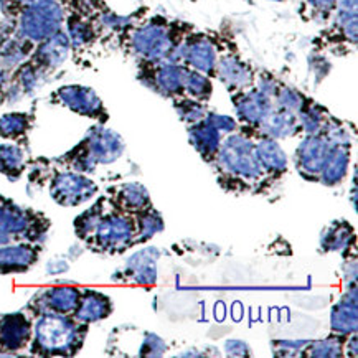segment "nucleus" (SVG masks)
<instances>
[{
	"label": "nucleus",
	"mask_w": 358,
	"mask_h": 358,
	"mask_svg": "<svg viewBox=\"0 0 358 358\" xmlns=\"http://www.w3.org/2000/svg\"><path fill=\"white\" fill-rule=\"evenodd\" d=\"M30 127L29 114L24 113H8L0 117V136L3 139L15 141L18 137L25 136Z\"/></svg>",
	"instance_id": "393cba45"
},
{
	"label": "nucleus",
	"mask_w": 358,
	"mask_h": 358,
	"mask_svg": "<svg viewBox=\"0 0 358 358\" xmlns=\"http://www.w3.org/2000/svg\"><path fill=\"white\" fill-rule=\"evenodd\" d=\"M330 322H332V332L335 335L347 337L357 332V286H352V291H348L334 306Z\"/></svg>",
	"instance_id": "a211bd4d"
},
{
	"label": "nucleus",
	"mask_w": 358,
	"mask_h": 358,
	"mask_svg": "<svg viewBox=\"0 0 358 358\" xmlns=\"http://www.w3.org/2000/svg\"><path fill=\"white\" fill-rule=\"evenodd\" d=\"M233 104H235L238 119L245 124V127L255 132V136L264 119L274 109L273 99L258 88H250L233 93Z\"/></svg>",
	"instance_id": "0eeeda50"
},
{
	"label": "nucleus",
	"mask_w": 358,
	"mask_h": 358,
	"mask_svg": "<svg viewBox=\"0 0 358 358\" xmlns=\"http://www.w3.org/2000/svg\"><path fill=\"white\" fill-rule=\"evenodd\" d=\"M205 119L212 124V126L217 127L222 134H229V132L238 131L236 121L229 116H223V114H217V113H206Z\"/></svg>",
	"instance_id": "473e14b6"
},
{
	"label": "nucleus",
	"mask_w": 358,
	"mask_h": 358,
	"mask_svg": "<svg viewBox=\"0 0 358 358\" xmlns=\"http://www.w3.org/2000/svg\"><path fill=\"white\" fill-rule=\"evenodd\" d=\"M70 38L63 31H58L50 38L40 41L38 48L35 50L31 63L38 68L40 71L55 70L65 62L68 53H70Z\"/></svg>",
	"instance_id": "9b49d317"
},
{
	"label": "nucleus",
	"mask_w": 358,
	"mask_h": 358,
	"mask_svg": "<svg viewBox=\"0 0 358 358\" xmlns=\"http://www.w3.org/2000/svg\"><path fill=\"white\" fill-rule=\"evenodd\" d=\"M218 50L215 41L205 34H187L173 53L172 62L182 63L192 70L215 76Z\"/></svg>",
	"instance_id": "423d86ee"
},
{
	"label": "nucleus",
	"mask_w": 358,
	"mask_h": 358,
	"mask_svg": "<svg viewBox=\"0 0 358 358\" xmlns=\"http://www.w3.org/2000/svg\"><path fill=\"white\" fill-rule=\"evenodd\" d=\"M177 25L169 24L165 18L155 17L132 30L129 38L131 48L136 55H139L142 62H172L178 43L187 35L182 34Z\"/></svg>",
	"instance_id": "7ed1b4c3"
},
{
	"label": "nucleus",
	"mask_w": 358,
	"mask_h": 358,
	"mask_svg": "<svg viewBox=\"0 0 358 358\" xmlns=\"http://www.w3.org/2000/svg\"><path fill=\"white\" fill-rule=\"evenodd\" d=\"M183 91H185L187 98L196 99L200 101V103H206L213 93V86H212V81H210V76L188 68Z\"/></svg>",
	"instance_id": "b1692460"
},
{
	"label": "nucleus",
	"mask_w": 358,
	"mask_h": 358,
	"mask_svg": "<svg viewBox=\"0 0 358 358\" xmlns=\"http://www.w3.org/2000/svg\"><path fill=\"white\" fill-rule=\"evenodd\" d=\"M306 3L310 8L312 17L317 20H327L330 13L337 8L338 0H306Z\"/></svg>",
	"instance_id": "2f4dec72"
},
{
	"label": "nucleus",
	"mask_w": 358,
	"mask_h": 358,
	"mask_svg": "<svg viewBox=\"0 0 358 358\" xmlns=\"http://www.w3.org/2000/svg\"><path fill=\"white\" fill-rule=\"evenodd\" d=\"M213 164L218 165V169L222 171V180L235 183L231 190H235L236 185H241V188L246 190L266 177L258 155H256L255 141L245 136V132L243 134L229 132L227 139L222 141Z\"/></svg>",
	"instance_id": "f257e3e1"
},
{
	"label": "nucleus",
	"mask_w": 358,
	"mask_h": 358,
	"mask_svg": "<svg viewBox=\"0 0 358 358\" xmlns=\"http://www.w3.org/2000/svg\"><path fill=\"white\" fill-rule=\"evenodd\" d=\"M31 338V324L25 314H10L0 320V350H22Z\"/></svg>",
	"instance_id": "f8f14e48"
},
{
	"label": "nucleus",
	"mask_w": 358,
	"mask_h": 358,
	"mask_svg": "<svg viewBox=\"0 0 358 358\" xmlns=\"http://www.w3.org/2000/svg\"><path fill=\"white\" fill-rule=\"evenodd\" d=\"M94 182L76 173H59L53 178L52 196L59 205L76 206L96 194Z\"/></svg>",
	"instance_id": "1a4fd4ad"
},
{
	"label": "nucleus",
	"mask_w": 358,
	"mask_h": 358,
	"mask_svg": "<svg viewBox=\"0 0 358 358\" xmlns=\"http://www.w3.org/2000/svg\"><path fill=\"white\" fill-rule=\"evenodd\" d=\"M139 355L142 357H160L167 350V343H165L159 335L155 334H145L144 342L139 348Z\"/></svg>",
	"instance_id": "7c9ffc66"
},
{
	"label": "nucleus",
	"mask_w": 358,
	"mask_h": 358,
	"mask_svg": "<svg viewBox=\"0 0 358 358\" xmlns=\"http://www.w3.org/2000/svg\"><path fill=\"white\" fill-rule=\"evenodd\" d=\"M63 20L65 13L58 0H38L20 10L18 35L31 43H40L62 31Z\"/></svg>",
	"instance_id": "20e7f679"
},
{
	"label": "nucleus",
	"mask_w": 358,
	"mask_h": 358,
	"mask_svg": "<svg viewBox=\"0 0 358 358\" xmlns=\"http://www.w3.org/2000/svg\"><path fill=\"white\" fill-rule=\"evenodd\" d=\"M113 312V302L108 296L98 291H85L80 296L75 314V319L81 324H93L106 319Z\"/></svg>",
	"instance_id": "2eb2a0df"
},
{
	"label": "nucleus",
	"mask_w": 358,
	"mask_h": 358,
	"mask_svg": "<svg viewBox=\"0 0 358 358\" xmlns=\"http://www.w3.org/2000/svg\"><path fill=\"white\" fill-rule=\"evenodd\" d=\"M22 164H24V154L15 145H0V172L6 176L22 172Z\"/></svg>",
	"instance_id": "c85d7f7f"
},
{
	"label": "nucleus",
	"mask_w": 358,
	"mask_h": 358,
	"mask_svg": "<svg viewBox=\"0 0 358 358\" xmlns=\"http://www.w3.org/2000/svg\"><path fill=\"white\" fill-rule=\"evenodd\" d=\"M188 137L190 144L195 147L196 152L203 157L206 162L213 164L217 159L220 145H222V132L212 126L206 119L188 126Z\"/></svg>",
	"instance_id": "ddd939ff"
},
{
	"label": "nucleus",
	"mask_w": 358,
	"mask_h": 358,
	"mask_svg": "<svg viewBox=\"0 0 358 358\" xmlns=\"http://www.w3.org/2000/svg\"><path fill=\"white\" fill-rule=\"evenodd\" d=\"M173 106H176L178 116H180L182 121L187 122L188 126L203 121L206 113H208L206 111L203 103H200V101H196V99L187 98V96L173 99Z\"/></svg>",
	"instance_id": "bb28decb"
},
{
	"label": "nucleus",
	"mask_w": 358,
	"mask_h": 358,
	"mask_svg": "<svg viewBox=\"0 0 358 358\" xmlns=\"http://www.w3.org/2000/svg\"><path fill=\"white\" fill-rule=\"evenodd\" d=\"M348 337V335H347ZM342 335H332V337L325 338V341H315L309 343L302 352V355L307 357H341L343 355V343L345 338Z\"/></svg>",
	"instance_id": "a878e982"
},
{
	"label": "nucleus",
	"mask_w": 358,
	"mask_h": 358,
	"mask_svg": "<svg viewBox=\"0 0 358 358\" xmlns=\"http://www.w3.org/2000/svg\"><path fill=\"white\" fill-rule=\"evenodd\" d=\"M150 205V196L141 183H126L119 188L116 206L121 212L136 215Z\"/></svg>",
	"instance_id": "4be33fe9"
},
{
	"label": "nucleus",
	"mask_w": 358,
	"mask_h": 358,
	"mask_svg": "<svg viewBox=\"0 0 358 358\" xmlns=\"http://www.w3.org/2000/svg\"><path fill=\"white\" fill-rule=\"evenodd\" d=\"M215 76L223 83L231 93L252 88L256 80V73L241 59L236 53H224L217 59Z\"/></svg>",
	"instance_id": "6e6552de"
},
{
	"label": "nucleus",
	"mask_w": 358,
	"mask_h": 358,
	"mask_svg": "<svg viewBox=\"0 0 358 358\" xmlns=\"http://www.w3.org/2000/svg\"><path fill=\"white\" fill-rule=\"evenodd\" d=\"M36 261V252L29 245L0 248V271L2 273H24Z\"/></svg>",
	"instance_id": "aec40b11"
},
{
	"label": "nucleus",
	"mask_w": 358,
	"mask_h": 358,
	"mask_svg": "<svg viewBox=\"0 0 358 358\" xmlns=\"http://www.w3.org/2000/svg\"><path fill=\"white\" fill-rule=\"evenodd\" d=\"M68 38L70 43L75 47H85L93 41L94 38V29L93 25L83 20L80 17H70L68 18Z\"/></svg>",
	"instance_id": "cd10ccee"
},
{
	"label": "nucleus",
	"mask_w": 358,
	"mask_h": 358,
	"mask_svg": "<svg viewBox=\"0 0 358 358\" xmlns=\"http://www.w3.org/2000/svg\"><path fill=\"white\" fill-rule=\"evenodd\" d=\"M350 142H338L335 144L332 154L320 172V182L327 187H334L345 178L350 165Z\"/></svg>",
	"instance_id": "6ab92c4d"
},
{
	"label": "nucleus",
	"mask_w": 358,
	"mask_h": 358,
	"mask_svg": "<svg viewBox=\"0 0 358 358\" xmlns=\"http://www.w3.org/2000/svg\"><path fill=\"white\" fill-rule=\"evenodd\" d=\"M274 99H276V104L279 108L287 109V111H291L294 114L299 113L301 109L306 106L307 101H309V98H306L301 91L289 88V86H284V85H281V88L278 90Z\"/></svg>",
	"instance_id": "c756f323"
},
{
	"label": "nucleus",
	"mask_w": 358,
	"mask_h": 358,
	"mask_svg": "<svg viewBox=\"0 0 358 358\" xmlns=\"http://www.w3.org/2000/svg\"><path fill=\"white\" fill-rule=\"evenodd\" d=\"M91 235L94 236V245L98 250L122 252L136 245V217L124 213H103Z\"/></svg>",
	"instance_id": "39448f33"
},
{
	"label": "nucleus",
	"mask_w": 358,
	"mask_h": 358,
	"mask_svg": "<svg viewBox=\"0 0 358 358\" xmlns=\"http://www.w3.org/2000/svg\"><path fill=\"white\" fill-rule=\"evenodd\" d=\"M58 101L65 104L68 109L75 111L81 116H88L94 119H106V109L103 106V101L91 88L80 85L63 86L57 91Z\"/></svg>",
	"instance_id": "9d476101"
},
{
	"label": "nucleus",
	"mask_w": 358,
	"mask_h": 358,
	"mask_svg": "<svg viewBox=\"0 0 358 358\" xmlns=\"http://www.w3.org/2000/svg\"><path fill=\"white\" fill-rule=\"evenodd\" d=\"M355 231L348 222H334L322 233L320 238V250L322 251H343L353 246Z\"/></svg>",
	"instance_id": "412c9836"
},
{
	"label": "nucleus",
	"mask_w": 358,
	"mask_h": 358,
	"mask_svg": "<svg viewBox=\"0 0 358 358\" xmlns=\"http://www.w3.org/2000/svg\"><path fill=\"white\" fill-rule=\"evenodd\" d=\"M86 324L66 315L43 314L35 325L31 352L40 355H71L81 348Z\"/></svg>",
	"instance_id": "f03ea898"
},
{
	"label": "nucleus",
	"mask_w": 358,
	"mask_h": 358,
	"mask_svg": "<svg viewBox=\"0 0 358 358\" xmlns=\"http://www.w3.org/2000/svg\"><path fill=\"white\" fill-rule=\"evenodd\" d=\"M81 292L75 287H55L43 292V297H38L41 314H73L80 302Z\"/></svg>",
	"instance_id": "f3484780"
},
{
	"label": "nucleus",
	"mask_w": 358,
	"mask_h": 358,
	"mask_svg": "<svg viewBox=\"0 0 358 358\" xmlns=\"http://www.w3.org/2000/svg\"><path fill=\"white\" fill-rule=\"evenodd\" d=\"M159 250H155V248H145V250L137 252L127 261V278L136 284H141V286H154L157 281V266H155Z\"/></svg>",
	"instance_id": "dca6fc26"
},
{
	"label": "nucleus",
	"mask_w": 358,
	"mask_h": 358,
	"mask_svg": "<svg viewBox=\"0 0 358 358\" xmlns=\"http://www.w3.org/2000/svg\"><path fill=\"white\" fill-rule=\"evenodd\" d=\"M255 149L266 177L279 178L282 173H286L287 157L286 154L282 152L281 147H279L276 139L259 136V139L255 142Z\"/></svg>",
	"instance_id": "4468645a"
},
{
	"label": "nucleus",
	"mask_w": 358,
	"mask_h": 358,
	"mask_svg": "<svg viewBox=\"0 0 358 358\" xmlns=\"http://www.w3.org/2000/svg\"><path fill=\"white\" fill-rule=\"evenodd\" d=\"M136 243H144L150 238L157 235L164 229V220L157 210L152 208V205L147 206L142 212L136 213Z\"/></svg>",
	"instance_id": "5701e85b"
}]
</instances>
